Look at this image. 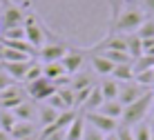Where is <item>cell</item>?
Here are the masks:
<instances>
[{
	"label": "cell",
	"instance_id": "obj_1",
	"mask_svg": "<svg viewBox=\"0 0 154 140\" xmlns=\"http://www.w3.org/2000/svg\"><path fill=\"white\" fill-rule=\"evenodd\" d=\"M145 18H147V13L143 11L141 7H136V4H127V7L121 9V13H119V18L112 22V34H134L139 27L145 22Z\"/></svg>",
	"mask_w": 154,
	"mask_h": 140
},
{
	"label": "cell",
	"instance_id": "obj_2",
	"mask_svg": "<svg viewBox=\"0 0 154 140\" xmlns=\"http://www.w3.org/2000/svg\"><path fill=\"white\" fill-rule=\"evenodd\" d=\"M152 105H154V91L150 89V91H145L139 100H134L132 105L125 107V109H123V116H121L119 122H121L123 127H136L139 122H143V120L147 118Z\"/></svg>",
	"mask_w": 154,
	"mask_h": 140
},
{
	"label": "cell",
	"instance_id": "obj_3",
	"mask_svg": "<svg viewBox=\"0 0 154 140\" xmlns=\"http://www.w3.org/2000/svg\"><path fill=\"white\" fill-rule=\"evenodd\" d=\"M25 16H27V11H25L20 4L7 0V2H5V9L0 11V31L14 29V27H23L25 25Z\"/></svg>",
	"mask_w": 154,
	"mask_h": 140
},
{
	"label": "cell",
	"instance_id": "obj_4",
	"mask_svg": "<svg viewBox=\"0 0 154 140\" xmlns=\"http://www.w3.org/2000/svg\"><path fill=\"white\" fill-rule=\"evenodd\" d=\"M25 94H27V98L29 100H36V102H42V100H47L51 94H56V85L51 82L49 78H38V80H34V82H29V85H25Z\"/></svg>",
	"mask_w": 154,
	"mask_h": 140
},
{
	"label": "cell",
	"instance_id": "obj_5",
	"mask_svg": "<svg viewBox=\"0 0 154 140\" xmlns=\"http://www.w3.org/2000/svg\"><path fill=\"white\" fill-rule=\"evenodd\" d=\"M83 114V111H81ZM85 116V122H87L89 127H94L96 131H100L103 136H107V133H114L116 129H119V120H114V118H107L103 114H98V111H89V114H83Z\"/></svg>",
	"mask_w": 154,
	"mask_h": 140
},
{
	"label": "cell",
	"instance_id": "obj_6",
	"mask_svg": "<svg viewBox=\"0 0 154 140\" xmlns=\"http://www.w3.org/2000/svg\"><path fill=\"white\" fill-rule=\"evenodd\" d=\"M67 51H69V47H67L63 40L47 42L42 49H38V58L42 60V64H47V62H60L63 58L67 56Z\"/></svg>",
	"mask_w": 154,
	"mask_h": 140
},
{
	"label": "cell",
	"instance_id": "obj_7",
	"mask_svg": "<svg viewBox=\"0 0 154 140\" xmlns=\"http://www.w3.org/2000/svg\"><path fill=\"white\" fill-rule=\"evenodd\" d=\"M145 91H150V89H145V87H141L139 82H119V100L123 107H127V105H132L134 100H139Z\"/></svg>",
	"mask_w": 154,
	"mask_h": 140
},
{
	"label": "cell",
	"instance_id": "obj_8",
	"mask_svg": "<svg viewBox=\"0 0 154 140\" xmlns=\"http://www.w3.org/2000/svg\"><path fill=\"white\" fill-rule=\"evenodd\" d=\"M85 58H87V53L81 51V49H69V51H67V56L60 60V64H63V69H65L67 76H74V73L83 71Z\"/></svg>",
	"mask_w": 154,
	"mask_h": 140
},
{
	"label": "cell",
	"instance_id": "obj_9",
	"mask_svg": "<svg viewBox=\"0 0 154 140\" xmlns=\"http://www.w3.org/2000/svg\"><path fill=\"white\" fill-rule=\"evenodd\" d=\"M29 67H31V60H27V62H0V69L11 80H16V82H18V80H25Z\"/></svg>",
	"mask_w": 154,
	"mask_h": 140
},
{
	"label": "cell",
	"instance_id": "obj_10",
	"mask_svg": "<svg viewBox=\"0 0 154 140\" xmlns=\"http://www.w3.org/2000/svg\"><path fill=\"white\" fill-rule=\"evenodd\" d=\"M89 64H92L94 73H98V76H112V71L116 67V64H112L105 56H100V53H89Z\"/></svg>",
	"mask_w": 154,
	"mask_h": 140
},
{
	"label": "cell",
	"instance_id": "obj_11",
	"mask_svg": "<svg viewBox=\"0 0 154 140\" xmlns=\"http://www.w3.org/2000/svg\"><path fill=\"white\" fill-rule=\"evenodd\" d=\"M58 111L56 109H51L47 102H40L38 107H36V120L40 122V127H49V125H54V122L58 120Z\"/></svg>",
	"mask_w": 154,
	"mask_h": 140
},
{
	"label": "cell",
	"instance_id": "obj_12",
	"mask_svg": "<svg viewBox=\"0 0 154 140\" xmlns=\"http://www.w3.org/2000/svg\"><path fill=\"white\" fill-rule=\"evenodd\" d=\"M36 107L38 105H34L31 100H25V102H20L14 111V116L18 118V120H23V122H34L36 120Z\"/></svg>",
	"mask_w": 154,
	"mask_h": 140
},
{
	"label": "cell",
	"instance_id": "obj_13",
	"mask_svg": "<svg viewBox=\"0 0 154 140\" xmlns=\"http://www.w3.org/2000/svg\"><path fill=\"white\" fill-rule=\"evenodd\" d=\"M85 133V116L78 111V116L72 120V125L65 129V140H83Z\"/></svg>",
	"mask_w": 154,
	"mask_h": 140
},
{
	"label": "cell",
	"instance_id": "obj_14",
	"mask_svg": "<svg viewBox=\"0 0 154 140\" xmlns=\"http://www.w3.org/2000/svg\"><path fill=\"white\" fill-rule=\"evenodd\" d=\"M29 136H36V125H34V122L18 120L14 125V129L9 131V138H11V140H23V138H29Z\"/></svg>",
	"mask_w": 154,
	"mask_h": 140
},
{
	"label": "cell",
	"instance_id": "obj_15",
	"mask_svg": "<svg viewBox=\"0 0 154 140\" xmlns=\"http://www.w3.org/2000/svg\"><path fill=\"white\" fill-rule=\"evenodd\" d=\"M105 102V98H103V94H100V87L96 85L92 91H89V96H87V100H85V105L81 107V111L83 114H89V111H98V107Z\"/></svg>",
	"mask_w": 154,
	"mask_h": 140
},
{
	"label": "cell",
	"instance_id": "obj_16",
	"mask_svg": "<svg viewBox=\"0 0 154 140\" xmlns=\"http://www.w3.org/2000/svg\"><path fill=\"white\" fill-rule=\"evenodd\" d=\"M89 87H94V78L89 76V73H85V69L78 71V73H74V76L69 78V89L74 91V94L81 91V89H89Z\"/></svg>",
	"mask_w": 154,
	"mask_h": 140
},
{
	"label": "cell",
	"instance_id": "obj_17",
	"mask_svg": "<svg viewBox=\"0 0 154 140\" xmlns=\"http://www.w3.org/2000/svg\"><path fill=\"white\" fill-rule=\"evenodd\" d=\"M123 109H125V107L121 105L119 100H105L103 105L98 107V114H103V116H107V118H114V120H121Z\"/></svg>",
	"mask_w": 154,
	"mask_h": 140
},
{
	"label": "cell",
	"instance_id": "obj_18",
	"mask_svg": "<svg viewBox=\"0 0 154 140\" xmlns=\"http://www.w3.org/2000/svg\"><path fill=\"white\" fill-rule=\"evenodd\" d=\"M27 60H31V56L0 45V62H27Z\"/></svg>",
	"mask_w": 154,
	"mask_h": 140
},
{
	"label": "cell",
	"instance_id": "obj_19",
	"mask_svg": "<svg viewBox=\"0 0 154 140\" xmlns=\"http://www.w3.org/2000/svg\"><path fill=\"white\" fill-rule=\"evenodd\" d=\"M125 45H127V53H130L134 60L143 56V40L136 34H125Z\"/></svg>",
	"mask_w": 154,
	"mask_h": 140
},
{
	"label": "cell",
	"instance_id": "obj_20",
	"mask_svg": "<svg viewBox=\"0 0 154 140\" xmlns=\"http://www.w3.org/2000/svg\"><path fill=\"white\" fill-rule=\"evenodd\" d=\"M42 76L49 78L51 82H56V80L65 78L67 73H65V69H63L60 62H47V64H42Z\"/></svg>",
	"mask_w": 154,
	"mask_h": 140
},
{
	"label": "cell",
	"instance_id": "obj_21",
	"mask_svg": "<svg viewBox=\"0 0 154 140\" xmlns=\"http://www.w3.org/2000/svg\"><path fill=\"white\" fill-rule=\"evenodd\" d=\"M112 78L116 82H132V80H134V69H132V64H119V67H114Z\"/></svg>",
	"mask_w": 154,
	"mask_h": 140
},
{
	"label": "cell",
	"instance_id": "obj_22",
	"mask_svg": "<svg viewBox=\"0 0 154 140\" xmlns=\"http://www.w3.org/2000/svg\"><path fill=\"white\" fill-rule=\"evenodd\" d=\"M100 87V94H103L105 100H116L119 98V82L112 78V80H105L103 85H98Z\"/></svg>",
	"mask_w": 154,
	"mask_h": 140
},
{
	"label": "cell",
	"instance_id": "obj_23",
	"mask_svg": "<svg viewBox=\"0 0 154 140\" xmlns=\"http://www.w3.org/2000/svg\"><path fill=\"white\" fill-rule=\"evenodd\" d=\"M18 122V118L14 116V111H9V109H0V129L2 131H11L14 129V125Z\"/></svg>",
	"mask_w": 154,
	"mask_h": 140
},
{
	"label": "cell",
	"instance_id": "obj_24",
	"mask_svg": "<svg viewBox=\"0 0 154 140\" xmlns=\"http://www.w3.org/2000/svg\"><path fill=\"white\" fill-rule=\"evenodd\" d=\"M134 34L139 36L141 40H152L154 38V18H145V22H143Z\"/></svg>",
	"mask_w": 154,
	"mask_h": 140
},
{
	"label": "cell",
	"instance_id": "obj_25",
	"mask_svg": "<svg viewBox=\"0 0 154 140\" xmlns=\"http://www.w3.org/2000/svg\"><path fill=\"white\" fill-rule=\"evenodd\" d=\"M132 131H134V140H152V127L145 120L139 122L136 127H132Z\"/></svg>",
	"mask_w": 154,
	"mask_h": 140
},
{
	"label": "cell",
	"instance_id": "obj_26",
	"mask_svg": "<svg viewBox=\"0 0 154 140\" xmlns=\"http://www.w3.org/2000/svg\"><path fill=\"white\" fill-rule=\"evenodd\" d=\"M47 105H49L51 109H56L58 114H63V111H72V107L67 105V102L63 100V98H60V96H58V94H51L49 98H47Z\"/></svg>",
	"mask_w": 154,
	"mask_h": 140
},
{
	"label": "cell",
	"instance_id": "obj_27",
	"mask_svg": "<svg viewBox=\"0 0 154 140\" xmlns=\"http://www.w3.org/2000/svg\"><path fill=\"white\" fill-rule=\"evenodd\" d=\"M0 40H27L25 38V27H14L0 34Z\"/></svg>",
	"mask_w": 154,
	"mask_h": 140
},
{
	"label": "cell",
	"instance_id": "obj_28",
	"mask_svg": "<svg viewBox=\"0 0 154 140\" xmlns=\"http://www.w3.org/2000/svg\"><path fill=\"white\" fill-rule=\"evenodd\" d=\"M38 78H42V64H40V62H31L27 76H25V85L34 82V80H38Z\"/></svg>",
	"mask_w": 154,
	"mask_h": 140
},
{
	"label": "cell",
	"instance_id": "obj_29",
	"mask_svg": "<svg viewBox=\"0 0 154 140\" xmlns=\"http://www.w3.org/2000/svg\"><path fill=\"white\" fill-rule=\"evenodd\" d=\"M109 2V9H112V22L116 18H119V13H121V9L125 7V4H134L136 0H107Z\"/></svg>",
	"mask_w": 154,
	"mask_h": 140
},
{
	"label": "cell",
	"instance_id": "obj_30",
	"mask_svg": "<svg viewBox=\"0 0 154 140\" xmlns=\"http://www.w3.org/2000/svg\"><path fill=\"white\" fill-rule=\"evenodd\" d=\"M83 140H105V136L100 131H96L94 127L85 125V133H83Z\"/></svg>",
	"mask_w": 154,
	"mask_h": 140
},
{
	"label": "cell",
	"instance_id": "obj_31",
	"mask_svg": "<svg viewBox=\"0 0 154 140\" xmlns=\"http://www.w3.org/2000/svg\"><path fill=\"white\" fill-rule=\"evenodd\" d=\"M116 138H119V140H134V131H132V127L119 125V129H116Z\"/></svg>",
	"mask_w": 154,
	"mask_h": 140
},
{
	"label": "cell",
	"instance_id": "obj_32",
	"mask_svg": "<svg viewBox=\"0 0 154 140\" xmlns=\"http://www.w3.org/2000/svg\"><path fill=\"white\" fill-rule=\"evenodd\" d=\"M16 85V80H11L7 76V73L2 71V69H0V91H5V89H9V87H14Z\"/></svg>",
	"mask_w": 154,
	"mask_h": 140
},
{
	"label": "cell",
	"instance_id": "obj_33",
	"mask_svg": "<svg viewBox=\"0 0 154 140\" xmlns=\"http://www.w3.org/2000/svg\"><path fill=\"white\" fill-rule=\"evenodd\" d=\"M141 9L150 13V18H154V0H141Z\"/></svg>",
	"mask_w": 154,
	"mask_h": 140
},
{
	"label": "cell",
	"instance_id": "obj_34",
	"mask_svg": "<svg viewBox=\"0 0 154 140\" xmlns=\"http://www.w3.org/2000/svg\"><path fill=\"white\" fill-rule=\"evenodd\" d=\"M143 56H152L154 58V38L152 40H143Z\"/></svg>",
	"mask_w": 154,
	"mask_h": 140
},
{
	"label": "cell",
	"instance_id": "obj_35",
	"mask_svg": "<svg viewBox=\"0 0 154 140\" xmlns=\"http://www.w3.org/2000/svg\"><path fill=\"white\" fill-rule=\"evenodd\" d=\"M0 140H11V138H9L7 131H2V129H0Z\"/></svg>",
	"mask_w": 154,
	"mask_h": 140
},
{
	"label": "cell",
	"instance_id": "obj_36",
	"mask_svg": "<svg viewBox=\"0 0 154 140\" xmlns=\"http://www.w3.org/2000/svg\"><path fill=\"white\" fill-rule=\"evenodd\" d=\"M105 140H119V138H116V131H114V133H107V136H105Z\"/></svg>",
	"mask_w": 154,
	"mask_h": 140
},
{
	"label": "cell",
	"instance_id": "obj_37",
	"mask_svg": "<svg viewBox=\"0 0 154 140\" xmlns=\"http://www.w3.org/2000/svg\"><path fill=\"white\" fill-rule=\"evenodd\" d=\"M23 140H38V136H29V138H23Z\"/></svg>",
	"mask_w": 154,
	"mask_h": 140
},
{
	"label": "cell",
	"instance_id": "obj_38",
	"mask_svg": "<svg viewBox=\"0 0 154 140\" xmlns=\"http://www.w3.org/2000/svg\"><path fill=\"white\" fill-rule=\"evenodd\" d=\"M152 140H154V129H152Z\"/></svg>",
	"mask_w": 154,
	"mask_h": 140
},
{
	"label": "cell",
	"instance_id": "obj_39",
	"mask_svg": "<svg viewBox=\"0 0 154 140\" xmlns=\"http://www.w3.org/2000/svg\"><path fill=\"white\" fill-rule=\"evenodd\" d=\"M0 2H2V4H5V2H7V0H0Z\"/></svg>",
	"mask_w": 154,
	"mask_h": 140
},
{
	"label": "cell",
	"instance_id": "obj_40",
	"mask_svg": "<svg viewBox=\"0 0 154 140\" xmlns=\"http://www.w3.org/2000/svg\"><path fill=\"white\" fill-rule=\"evenodd\" d=\"M152 107H154V105H152Z\"/></svg>",
	"mask_w": 154,
	"mask_h": 140
},
{
	"label": "cell",
	"instance_id": "obj_41",
	"mask_svg": "<svg viewBox=\"0 0 154 140\" xmlns=\"http://www.w3.org/2000/svg\"><path fill=\"white\" fill-rule=\"evenodd\" d=\"M38 140H40V138H38Z\"/></svg>",
	"mask_w": 154,
	"mask_h": 140
}]
</instances>
